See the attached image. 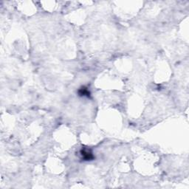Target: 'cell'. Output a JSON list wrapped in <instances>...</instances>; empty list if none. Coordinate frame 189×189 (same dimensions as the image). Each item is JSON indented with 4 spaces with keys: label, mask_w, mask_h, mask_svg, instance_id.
<instances>
[{
    "label": "cell",
    "mask_w": 189,
    "mask_h": 189,
    "mask_svg": "<svg viewBox=\"0 0 189 189\" xmlns=\"http://www.w3.org/2000/svg\"><path fill=\"white\" fill-rule=\"evenodd\" d=\"M81 153L82 157L85 160H91L93 158V155H92V152L88 149H83L81 150Z\"/></svg>",
    "instance_id": "6da1fadb"
}]
</instances>
